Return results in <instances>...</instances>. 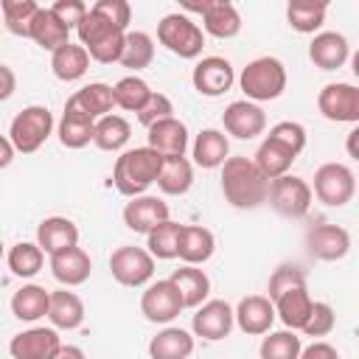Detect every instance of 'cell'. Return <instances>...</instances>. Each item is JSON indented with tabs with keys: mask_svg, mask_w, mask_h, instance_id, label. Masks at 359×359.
<instances>
[{
	"mask_svg": "<svg viewBox=\"0 0 359 359\" xmlns=\"http://www.w3.org/2000/svg\"><path fill=\"white\" fill-rule=\"evenodd\" d=\"M269 180L255 168L250 157H227L222 163V194L238 210H255L266 202Z\"/></svg>",
	"mask_w": 359,
	"mask_h": 359,
	"instance_id": "1",
	"label": "cell"
},
{
	"mask_svg": "<svg viewBox=\"0 0 359 359\" xmlns=\"http://www.w3.org/2000/svg\"><path fill=\"white\" fill-rule=\"evenodd\" d=\"M163 168V154H157L149 146H135L118 154L112 165V185L123 196H140L149 185L157 182V174Z\"/></svg>",
	"mask_w": 359,
	"mask_h": 359,
	"instance_id": "2",
	"label": "cell"
},
{
	"mask_svg": "<svg viewBox=\"0 0 359 359\" xmlns=\"http://www.w3.org/2000/svg\"><path fill=\"white\" fill-rule=\"evenodd\" d=\"M79 34V45L87 50L90 59H95L98 65H112L121 59L123 50V36L126 31H121L118 25L107 22L101 14H95L93 8H87L84 20L76 25Z\"/></svg>",
	"mask_w": 359,
	"mask_h": 359,
	"instance_id": "3",
	"label": "cell"
},
{
	"mask_svg": "<svg viewBox=\"0 0 359 359\" xmlns=\"http://www.w3.org/2000/svg\"><path fill=\"white\" fill-rule=\"evenodd\" d=\"M286 67L275 56H258L247 62V67L238 76V87L247 95V101L261 104V101H275L286 90Z\"/></svg>",
	"mask_w": 359,
	"mask_h": 359,
	"instance_id": "4",
	"label": "cell"
},
{
	"mask_svg": "<svg viewBox=\"0 0 359 359\" xmlns=\"http://www.w3.org/2000/svg\"><path fill=\"white\" fill-rule=\"evenodd\" d=\"M157 42L180 59H196L205 48V34L188 14L174 11L157 22Z\"/></svg>",
	"mask_w": 359,
	"mask_h": 359,
	"instance_id": "5",
	"label": "cell"
},
{
	"mask_svg": "<svg viewBox=\"0 0 359 359\" xmlns=\"http://www.w3.org/2000/svg\"><path fill=\"white\" fill-rule=\"evenodd\" d=\"M53 132V115L48 107L42 104H31L22 112L14 115L11 126H8V140L14 146V151L20 154H34L42 149V143L50 137Z\"/></svg>",
	"mask_w": 359,
	"mask_h": 359,
	"instance_id": "6",
	"label": "cell"
},
{
	"mask_svg": "<svg viewBox=\"0 0 359 359\" xmlns=\"http://www.w3.org/2000/svg\"><path fill=\"white\" fill-rule=\"evenodd\" d=\"M356 194V177L345 163H323L314 171L311 196H317L328 208H342Z\"/></svg>",
	"mask_w": 359,
	"mask_h": 359,
	"instance_id": "7",
	"label": "cell"
},
{
	"mask_svg": "<svg viewBox=\"0 0 359 359\" xmlns=\"http://www.w3.org/2000/svg\"><path fill=\"white\" fill-rule=\"evenodd\" d=\"M266 202L272 205L275 213H280L286 219H303L311 208V185L303 177L283 174L269 182Z\"/></svg>",
	"mask_w": 359,
	"mask_h": 359,
	"instance_id": "8",
	"label": "cell"
},
{
	"mask_svg": "<svg viewBox=\"0 0 359 359\" xmlns=\"http://www.w3.org/2000/svg\"><path fill=\"white\" fill-rule=\"evenodd\" d=\"M109 272L121 286H149L154 278V258L146 252V247L123 244L109 255Z\"/></svg>",
	"mask_w": 359,
	"mask_h": 359,
	"instance_id": "9",
	"label": "cell"
},
{
	"mask_svg": "<svg viewBox=\"0 0 359 359\" xmlns=\"http://www.w3.org/2000/svg\"><path fill=\"white\" fill-rule=\"evenodd\" d=\"M317 109L325 121L356 123L359 121V87L348 81H331L317 95Z\"/></svg>",
	"mask_w": 359,
	"mask_h": 359,
	"instance_id": "10",
	"label": "cell"
},
{
	"mask_svg": "<svg viewBox=\"0 0 359 359\" xmlns=\"http://www.w3.org/2000/svg\"><path fill=\"white\" fill-rule=\"evenodd\" d=\"M185 11L202 14V34L216 39H233L241 31V14L227 0H205V3H185Z\"/></svg>",
	"mask_w": 359,
	"mask_h": 359,
	"instance_id": "11",
	"label": "cell"
},
{
	"mask_svg": "<svg viewBox=\"0 0 359 359\" xmlns=\"http://www.w3.org/2000/svg\"><path fill=\"white\" fill-rule=\"evenodd\" d=\"M191 81H194L196 93H202L208 98H219L236 84V70H233L230 59H224V56H205L196 62Z\"/></svg>",
	"mask_w": 359,
	"mask_h": 359,
	"instance_id": "12",
	"label": "cell"
},
{
	"mask_svg": "<svg viewBox=\"0 0 359 359\" xmlns=\"http://www.w3.org/2000/svg\"><path fill=\"white\" fill-rule=\"evenodd\" d=\"M236 320H233V306L227 300H205L202 306H196V314L191 320V331L194 337H202L208 342H216V339H224L230 331H233Z\"/></svg>",
	"mask_w": 359,
	"mask_h": 359,
	"instance_id": "13",
	"label": "cell"
},
{
	"mask_svg": "<svg viewBox=\"0 0 359 359\" xmlns=\"http://www.w3.org/2000/svg\"><path fill=\"white\" fill-rule=\"evenodd\" d=\"M62 348V337L56 328L34 325L28 331H20L8 342L11 359H53Z\"/></svg>",
	"mask_w": 359,
	"mask_h": 359,
	"instance_id": "14",
	"label": "cell"
},
{
	"mask_svg": "<svg viewBox=\"0 0 359 359\" xmlns=\"http://www.w3.org/2000/svg\"><path fill=\"white\" fill-rule=\"evenodd\" d=\"M140 311L149 323H171L174 317H180L182 311V300L180 292L174 289V283L165 280H154L146 286V292L140 294Z\"/></svg>",
	"mask_w": 359,
	"mask_h": 359,
	"instance_id": "15",
	"label": "cell"
},
{
	"mask_svg": "<svg viewBox=\"0 0 359 359\" xmlns=\"http://www.w3.org/2000/svg\"><path fill=\"white\" fill-rule=\"evenodd\" d=\"M222 123H224V132L227 135H233L238 140H252V137L264 135V129H266V112L258 104L241 98V101L227 104V109L222 112Z\"/></svg>",
	"mask_w": 359,
	"mask_h": 359,
	"instance_id": "16",
	"label": "cell"
},
{
	"mask_svg": "<svg viewBox=\"0 0 359 359\" xmlns=\"http://www.w3.org/2000/svg\"><path fill=\"white\" fill-rule=\"evenodd\" d=\"M163 222H168V202H163L160 196L140 194V196H132L123 208V224L132 233H146L149 236Z\"/></svg>",
	"mask_w": 359,
	"mask_h": 359,
	"instance_id": "17",
	"label": "cell"
},
{
	"mask_svg": "<svg viewBox=\"0 0 359 359\" xmlns=\"http://www.w3.org/2000/svg\"><path fill=\"white\" fill-rule=\"evenodd\" d=\"M233 320L244 334L261 337V334H269V328L275 323V306L266 294H247L233 309Z\"/></svg>",
	"mask_w": 359,
	"mask_h": 359,
	"instance_id": "18",
	"label": "cell"
},
{
	"mask_svg": "<svg viewBox=\"0 0 359 359\" xmlns=\"http://www.w3.org/2000/svg\"><path fill=\"white\" fill-rule=\"evenodd\" d=\"M306 247L320 261H339L351 250V233L339 224H317L306 233Z\"/></svg>",
	"mask_w": 359,
	"mask_h": 359,
	"instance_id": "19",
	"label": "cell"
},
{
	"mask_svg": "<svg viewBox=\"0 0 359 359\" xmlns=\"http://www.w3.org/2000/svg\"><path fill=\"white\" fill-rule=\"evenodd\" d=\"M36 244L45 255H56L70 247H79V227L67 216H48L36 227Z\"/></svg>",
	"mask_w": 359,
	"mask_h": 359,
	"instance_id": "20",
	"label": "cell"
},
{
	"mask_svg": "<svg viewBox=\"0 0 359 359\" xmlns=\"http://www.w3.org/2000/svg\"><path fill=\"white\" fill-rule=\"evenodd\" d=\"M351 56V45L339 31H320L309 42V59L320 70H339Z\"/></svg>",
	"mask_w": 359,
	"mask_h": 359,
	"instance_id": "21",
	"label": "cell"
},
{
	"mask_svg": "<svg viewBox=\"0 0 359 359\" xmlns=\"http://www.w3.org/2000/svg\"><path fill=\"white\" fill-rule=\"evenodd\" d=\"M149 149L163 157H185L188 149V126L180 118H165L149 126Z\"/></svg>",
	"mask_w": 359,
	"mask_h": 359,
	"instance_id": "22",
	"label": "cell"
},
{
	"mask_svg": "<svg viewBox=\"0 0 359 359\" xmlns=\"http://www.w3.org/2000/svg\"><path fill=\"white\" fill-rule=\"evenodd\" d=\"M216 250V238L208 227L202 224H182L180 230V241H177V258L188 266H199L205 261H210Z\"/></svg>",
	"mask_w": 359,
	"mask_h": 359,
	"instance_id": "23",
	"label": "cell"
},
{
	"mask_svg": "<svg viewBox=\"0 0 359 359\" xmlns=\"http://www.w3.org/2000/svg\"><path fill=\"white\" fill-rule=\"evenodd\" d=\"M50 272H53V278H56L65 289L81 286V283L90 280L93 261H90V255H87L81 247H70V250H65V252L50 255Z\"/></svg>",
	"mask_w": 359,
	"mask_h": 359,
	"instance_id": "24",
	"label": "cell"
},
{
	"mask_svg": "<svg viewBox=\"0 0 359 359\" xmlns=\"http://www.w3.org/2000/svg\"><path fill=\"white\" fill-rule=\"evenodd\" d=\"M65 107H70V109H76V112H81V115L98 121V118L109 115L112 107H115V101H112V87L104 84V81H90V84H84L81 90H76V93L67 98Z\"/></svg>",
	"mask_w": 359,
	"mask_h": 359,
	"instance_id": "25",
	"label": "cell"
},
{
	"mask_svg": "<svg viewBox=\"0 0 359 359\" xmlns=\"http://www.w3.org/2000/svg\"><path fill=\"white\" fill-rule=\"evenodd\" d=\"M168 280H171L174 289L180 292L182 309H196V306H202V303L208 300V294H210V278H208L205 269H199V266L182 264L180 269L171 272Z\"/></svg>",
	"mask_w": 359,
	"mask_h": 359,
	"instance_id": "26",
	"label": "cell"
},
{
	"mask_svg": "<svg viewBox=\"0 0 359 359\" xmlns=\"http://www.w3.org/2000/svg\"><path fill=\"white\" fill-rule=\"evenodd\" d=\"M48 320L56 331H73L84 323V300L70 292V289H56L50 292L48 303Z\"/></svg>",
	"mask_w": 359,
	"mask_h": 359,
	"instance_id": "27",
	"label": "cell"
},
{
	"mask_svg": "<svg viewBox=\"0 0 359 359\" xmlns=\"http://www.w3.org/2000/svg\"><path fill=\"white\" fill-rule=\"evenodd\" d=\"M272 306H275V317H280V323L289 331H303V325H306V320L311 314L314 300H311L306 286H297V289H289L280 297H275Z\"/></svg>",
	"mask_w": 359,
	"mask_h": 359,
	"instance_id": "28",
	"label": "cell"
},
{
	"mask_svg": "<svg viewBox=\"0 0 359 359\" xmlns=\"http://www.w3.org/2000/svg\"><path fill=\"white\" fill-rule=\"evenodd\" d=\"M297 160V154L292 151V149H286L283 143H278L275 137H264L261 140V146H258V151H255V157H252V163H255V168L272 182V180H278V177H283V174H289V168H292V163Z\"/></svg>",
	"mask_w": 359,
	"mask_h": 359,
	"instance_id": "29",
	"label": "cell"
},
{
	"mask_svg": "<svg viewBox=\"0 0 359 359\" xmlns=\"http://www.w3.org/2000/svg\"><path fill=\"white\" fill-rule=\"evenodd\" d=\"M194 334L177 325H168L157 331L149 342V356L151 359H188L194 353Z\"/></svg>",
	"mask_w": 359,
	"mask_h": 359,
	"instance_id": "30",
	"label": "cell"
},
{
	"mask_svg": "<svg viewBox=\"0 0 359 359\" xmlns=\"http://www.w3.org/2000/svg\"><path fill=\"white\" fill-rule=\"evenodd\" d=\"M191 154L199 168H222V163L230 157V140L219 129H202L191 146Z\"/></svg>",
	"mask_w": 359,
	"mask_h": 359,
	"instance_id": "31",
	"label": "cell"
},
{
	"mask_svg": "<svg viewBox=\"0 0 359 359\" xmlns=\"http://www.w3.org/2000/svg\"><path fill=\"white\" fill-rule=\"evenodd\" d=\"M50 292L39 283H25L11 294V314L22 323H36L39 317H48Z\"/></svg>",
	"mask_w": 359,
	"mask_h": 359,
	"instance_id": "32",
	"label": "cell"
},
{
	"mask_svg": "<svg viewBox=\"0 0 359 359\" xmlns=\"http://www.w3.org/2000/svg\"><path fill=\"white\" fill-rule=\"evenodd\" d=\"M194 185V163L188 157H163V168L157 174V188L165 196H182Z\"/></svg>",
	"mask_w": 359,
	"mask_h": 359,
	"instance_id": "33",
	"label": "cell"
},
{
	"mask_svg": "<svg viewBox=\"0 0 359 359\" xmlns=\"http://www.w3.org/2000/svg\"><path fill=\"white\" fill-rule=\"evenodd\" d=\"M28 39H34L42 50H59L62 45H67L70 42V31L53 17V11L50 8H42L39 6V11H36V17H34V22H31V34H28Z\"/></svg>",
	"mask_w": 359,
	"mask_h": 359,
	"instance_id": "34",
	"label": "cell"
},
{
	"mask_svg": "<svg viewBox=\"0 0 359 359\" xmlns=\"http://www.w3.org/2000/svg\"><path fill=\"white\" fill-rule=\"evenodd\" d=\"M50 70L59 81H79L90 70V56L81 45L67 42L59 50L50 53Z\"/></svg>",
	"mask_w": 359,
	"mask_h": 359,
	"instance_id": "35",
	"label": "cell"
},
{
	"mask_svg": "<svg viewBox=\"0 0 359 359\" xmlns=\"http://www.w3.org/2000/svg\"><path fill=\"white\" fill-rule=\"evenodd\" d=\"M93 132H95V121L93 118H87V115L65 107L62 121H59V129H56L59 143L65 149H84L87 143H93Z\"/></svg>",
	"mask_w": 359,
	"mask_h": 359,
	"instance_id": "36",
	"label": "cell"
},
{
	"mask_svg": "<svg viewBox=\"0 0 359 359\" xmlns=\"http://www.w3.org/2000/svg\"><path fill=\"white\" fill-rule=\"evenodd\" d=\"M132 137V126L123 115H104L95 121V132H93V143L101 151H123V146Z\"/></svg>",
	"mask_w": 359,
	"mask_h": 359,
	"instance_id": "37",
	"label": "cell"
},
{
	"mask_svg": "<svg viewBox=\"0 0 359 359\" xmlns=\"http://www.w3.org/2000/svg\"><path fill=\"white\" fill-rule=\"evenodd\" d=\"M325 11H328V3H323V0H289L286 20L294 31L314 34L325 22Z\"/></svg>",
	"mask_w": 359,
	"mask_h": 359,
	"instance_id": "38",
	"label": "cell"
},
{
	"mask_svg": "<svg viewBox=\"0 0 359 359\" xmlns=\"http://www.w3.org/2000/svg\"><path fill=\"white\" fill-rule=\"evenodd\" d=\"M123 67L129 70H143L154 62V39L146 34V31H126L123 36V50H121V59H118Z\"/></svg>",
	"mask_w": 359,
	"mask_h": 359,
	"instance_id": "39",
	"label": "cell"
},
{
	"mask_svg": "<svg viewBox=\"0 0 359 359\" xmlns=\"http://www.w3.org/2000/svg\"><path fill=\"white\" fill-rule=\"evenodd\" d=\"M154 90L140 79V76H123V79H118L115 84H112V101H115V107H121V109H126V112H137L146 101H149V95H151Z\"/></svg>",
	"mask_w": 359,
	"mask_h": 359,
	"instance_id": "40",
	"label": "cell"
},
{
	"mask_svg": "<svg viewBox=\"0 0 359 359\" xmlns=\"http://www.w3.org/2000/svg\"><path fill=\"white\" fill-rule=\"evenodd\" d=\"M6 264L17 278H34L45 264V252L39 250L36 241H20L8 250Z\"/></svg>",
	"mask_w": 359,
	"mask_h": 359,
	"instance_id": "41",
	"label": "cell"
},
{
	"mask_svg": "<svg viewBox=\"0 0 359 359\" xmlns=\"http://www.w3.org/2000/svg\"><path fill=\"white\" fill-rule=\"evenodd\" d=\"M0 11H3V25L14 36H28L31 34V22H34V17L39 11V3H34V0H3Z\"/></svg>",
	"mask_w": 359,
	"mask_h": 359,
	"instance_id": "42",
	"label": "cell"
},
{
	"mask_svg": "<svg viewBox=\"0 0 359 359\" xmlns=\"http://www.w3.org/2000/svg\"><path fill=\"white\" fill-rule=\"evenodd\" d=\"M180 230L182 224L180 222H163L157 224L149 236H146V252L151 258H160V261H171L177 258V241H180Z\"/></svg>",
	"mask_w": 359,
	"mask_h": 359,
	"instance_id": "43",
	"label": "cell"
},
{
	"mask_svg": "<svg viewBox=\"0 0 359 359\" xmlns=\"http://www.w3.org/2000/svg\"><path fill=\"white\" fill-rule=\"evenodd\" d=\"M300 348H303L300 337L286 328V331H272L269 337H264L258 353L261 359H297Z\"/></svg>",
	"mask_w": 359,
	"mask_h": 359,
	"instance_id": "44",
	"label": "cell"
},
{
	"mask_svg": "<svg viewBox=\"0 0 359 359\" xmlns=\"http://www.w3.org/2000/svg\"><path fill=\"white\" fill-rule=\"evenodd\" d=\"M297 286H306V272L300 269V266H294V264H280L275 272H272V278H269V286H266V297L269 300H275V297H280L283 292H289V289H297Z\"/></svg>",
	"mask_w": 359,
	"mask_h": 359,
	"instance_id": "45",
	"label": "cell"
},
{
	"mask_svg": "<svg viewBox=\"0 0 359 359\" xmlns=\"http://www.w3.org/2000/svg\"><path fill=\"white\" fill-rule=\"evenodd\" d=\"M135 115H137V121L149 129L151 123L171 118V115H174V104H171V98H168L165 93H151V95H149V101H146Z\"/></svg>",
	"mask_w": 359,
	"mask_h": 359,
	"instance_id": "46",
	"label": "cell"
},
{
	"mask_svg": "<svg viewBox=\"0 0 359 359\" xmlns=\"http://www.w3.org/2000/svg\"><path fill=\"white\" fill-rule=\"evenodd\" d=\"M334 325H337L334 309H331L328 303L317 300V303L311 306V314H309L306 325H303V334H306V337H325V334L334 331Z\"/></svg>",
	"mask_w": 359,
	"mask_h": 359,
	"instance_id": "47",
	"label": "cell"
},
{
	"mask_svg": "<svg viewBox=\"0 0 359 359\" xmlns=\"http://www.w3.org/2000/svg\"><path fill=\"white\" fill-rule=\"evenodd\" d=\"M269 137H275L278 143H283V146L292 149L294 154H300V151L306 149V129H303V123H297V121H280V123H275V126L269 129Z\"/></svg>",
	"mask_w": 359,
	"mask_h": 359,
	"instance_id": "48",
	"label": "cell"
},
{
	"mask_svg": "<svg viewBox=\"0 0 359 359\" xmlns=\"http://www.w3.org/2000/svg\"><path fill=\"white\" fill-rule=\"evenodd\" d=\"M90 8H93L95 14H101L107 22L118 25L121 31H126V28H129V20H132V6H129L126 0H98V3H93Z\"/></svg>",
	"mask_w": 359,
	"mask_h": 359,
	"instance_id": "49",
	"label": "cell"
},
{
	"mask_svg": "<svg viewBox=\"0 0 359 359\" xmlns=\"http://www.w3.org/2000/svg\"><path fill=\"white\" fill-rule=\"evenodd\" d=\"M87 3H81V0H56L53 6H50V11H53V17L70 31V28H76L81 20H84V14H87Z\"/></svg>",
	"mask_w": 359,
	"mask_h": 359,
	"instance_id": "50",
	"label": "cell"
},
{
	"mask_svg": "<svg viewBox=\"0 0 359 359\" xmlns=\"http://www.w3.org/2000/svg\"><path fill=\"white\" fill-rule=\"evenodd\" d=\"M297 359H339V353H337V348L334 345H328V342H311V345H306V348H300V356Z\"/></svg>",
	"mask_w": 359,
	"mask_h": 359,
	"instance_id": "51",
	"label": "cell"
},
{
	"mask_svg": "<svg viewBox=\"0 0 359 359\" xmlns=\"http://www.w3.org/2000/svg\"><path fill=\"white\" fill-rule=\"evenodd\" d=\"M17 90V73L0 62V101H8Z\"/></svg>",
	"mask_w": 359,
	"mask_h": 359,
	"instance_id": "52",
	"label": "cell"
},
{
	"mask_svg": "<svg viewBox=\"0 0 359 359\" xmlns=\"http://www.w3.org/2000/svg\"><path fill=\"white\" fill-rule=\"evenodd\" d=\"M14 146H11V140L6 137V135H0V168H8L11 165V160H14Z\"/></svg>",
	"mask_w": 359,
	"mask_h": 359,
	"instance_id": "53",
	"label": "cell"
},
{
	"mask_svg": "<svg viewBox=\"0 0 359 359\" xmlns=\"http://www.w3.org/2000/svg\"><path fill=\"white\" fill-rule=\"evenodd\" d=\"M53 359H87V356H84V351L79 345H62Z\"/></svg>",
	"mask_w": 359,
	"mask_h": 359,
	"instance_id": "54",
	"label": "cell"
},
{
	"mask_svg": "<svg viewBox=\"0 0 359 359\" xmlns=\"http://www.w3.org/2000/svg\"><path fill=\"white\" fill-rule=\"evenodd\" d=\"M356 137H359V129H351L348 132V157H359V151H356Z\"/></svg>",
	"mask_w": 359,
	"mask_h": 359,
	"instance_id": "55",
	"label": "cell"
},
{
	"mask_svg": "<svg viewBox=\"0 0 359 359\" xmlns=\"http://www.w3.org/2000/svg\"><path fill=\"white\" fill-rule=\"evenodd\" d=\"M0 261H3V241H0Z\"/></svg>",
	"mask_w": 359,
	"mask_h": 359,
	"instance_id": "56",
	"label": "cell"
},
{
	"mask_svg": "<svg viewBox=\"0 0 359 359\" xmlns=\"http://www.w3.org/2000/svg\"><path fill=\"white\" fill-rule=\"evenodd\" d=\"M0 25H3V22H0Z\"/></svg>",
	"mask_w": 359,
	"mask_h": 359,
	"instance_id": "57",
	"label": "cell"
}]
</instances>
